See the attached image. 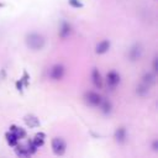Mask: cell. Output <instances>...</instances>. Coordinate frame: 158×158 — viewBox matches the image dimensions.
Returning <instances> with one entry per match:
<instances>
[{
    "label": "cell",
    "instance_id": "22",
    "mask_svg": "<svg viewBox=\"0 0 158 158\" xmlns=\"http://www.w3.org/2000/svg\"><path fill=\"white\" fill-rule=\"evenodd\" d=\"M22 88H23V84H22V81H21V79H20V80L16 81V89H17L20 93H22Z\"/></svg>",
    "mask_w": 158,
    "mask_h": 158
},
{
    "label": "cell",
    "instance_id": "8",
    "mask_svg": "<svg viewBox=\"0 0 158 158\" xmlns=\"http://www.w3.org/2000/svg\"><path fill=\"white\" fill-rule=\"evenodd\" d=\"M114 138H115V142L118 143V144H123L126 141H127V130L123 127V126H120L115 130L114 132Z\"/></svg>",
    "mask_w": 158,
    "mask_h": 158
},
{
    "label": "cell",
    "instance_id": "1",
    "mask_svg": "<svg viewBox=\"0 0 158 158\" xmlns=\"http://www.w3.org/2000/svg\"><path fill=\"white\" fill-rule=\"evenodd\" d=\"M25 43L27 46V48L32 52H37L43 49L44 44H46V38L42 33L40 32H28L25 37Z\"/></svg>",
    "mask_w": 158,
    "mask_h": 158
},
{
    "label": "cell",
    "instance_id": "24",
    "mask_svg": "<svg viewBox=\"0 0 158 158\" xmlns=\"http://www.w3.org/2000/svg\"><path fill=\"white\" fill-rule=\"evenodd\" d=\"M152 149H153L154 152L158 151V139H154V141H153V143H152Z\"/></svg>",
    "mask_w": 158,
    "mask_h": 158
},
{
    "label": "cell",
    "instance_id": "17",
    "mask_svg": "<svg viewBox=\"0 0 158 158\" xmlns=\"http://www.w3.org/2000/svg\"><path fill=\"white\" fill-rule=\"evenodd\" d=\"M5 139H6V142H7V144L9 146H11V147H15L17 143H19V139H17V137L12 133V132H6L5 133Z\"/></svg>",
    "mask_w": 158,
    "mask_h": 158
},
{
    "label": "cell",
    "instance_id": "5",
    "mask_svg": "<svg viewBox=\"0 0 158 158\" xmlns=\"http://www.w3.org/2000/svg\"><path fill=\"white\" fill-rule=\"evenodd\" d=\"M51 146H52V151H53V153H54L56 156H63V154L65 153L67 144H65V142H64L63 138H60V137H54V138L52 139Z\"/></svg>",
    "mask_w": 158,
    "mask_h": 158
},
{
    "label": "cell",
    "instance_id": "12",
    "mask_svg": "<svg viewBox=\"0 0 158 158\" xmlns=\"http://www.w3.org/2000/svg\"><path fill=\"white\" fill-rule=\"evenodd\" d=\"M9 131H10V132H12V133L17 137V139H19V141L26 137V131H25V128L19 127V126H16V125H11Z\"/></svg>",
    "mask_w": 158,
    "mask_h": 158
},
{
    "label": "cell",
    "instance_id": "15",
    "mask_svg": "<svg viewBox=\"0 0 158 158\" xmlns=\"http://www.w3.org/2000/svg\"><path fill=\"white\" fill-rule=\"evenodd\" d=\"M15 153H16V156H19V157H22V158H26V157H30V153H28V151H27V148H26V144H16L15 146Z\"/></svg>",
    "mask_w": 158,
    "mask_h": 158
},
{
    "label": "cell",
    "instance_id": "3",
    "mask_svg": "<svg viewBox=\"0 0 158 158\" xmlns=\"http://www.w3.org/2000/svg\"><path fill=\"white\" fill-rule=\"evenodd\" d=\"M142 54H143L142 44L141 43H133L130 47L128 52H127V58H128L130 62H137V60L141 59Z\"/></svg>",
    "mask_w": 158,
    "mask_h": 158
},
{
    "label": "cell",
    "instance_id": "14",
    "mask_svg": "<svg viewBox=\"0 0 158 158\" xmlns=\"http://www.w3.org/2000/svg\"><path fill=\"white\" fill-rule=\"evenodd\" d=\"M99 107H100L101 112L105 114V115H109L112 111V104H111V101L109 99H102L100 105H99Z\"/></svg>",
    "mask_w": 158,
    "mask_h": 158
},
{
    "label": "cell",
    "instance_id": "19",
    "mask_svg": "<svg viewBox=\"0 0 158 158\" xmlns=\"http://www.w3.org/2000/svg\"><path fill=\"white\" fill-rule=\"evenodd\" d=\"M26 148H27V151H28V153H30V156H32V154H35L36 152H37V149H38V147L33 143V141L32 139H30V141H27V143H26Z\"/></svg>",
    "mask_w": 158,
    "mask_h": 158
},
{
    "label": "cell",
    "instance_id": "21",
    "mask_svg": "<svg viewBox=\"0 0 158 158\" xmlns=\"http://www.w3.org/2000/svg\"><path fill=\"white\" fill-rule=\"evenodd\" d=\"M28 79H30V77H28L27 72L23 70V74H22V78H21V81H22L23 86H27V85H28Z\"/></svg>",
    "mask_w": 158,
    "mask_h": 158
},
{
    "label": "cell",
    "instance_id": "9",
    "mask_svg": "<svg viewBox=\"0 0 158 158\" xmlns=\"http://www.w3.org/2000/svg\"><path fill=\"white\" fill-rule=\"evenodd\" d=\"M111 47V42L109 40H102L95 46V53L96 54H104L106 53Z\"/></svg>",
    "mask_w": 158,
    "mask_h": 158
},
{
    "label": "cell",
    "instance_id": "18",
    "mask_svg": "<svg viewBox=\"0 0 158 158\" xmlns=\"http://www.w3.org/2000/svg\"><path fill=\"white\" fill-rule=\"evenodd\" d=\"M44 137H46V135L43 133V132H38L35 137H33V143L40 148V147H42L43 146V143H44Z\"/></svg>",
    "mask_w": 158,
    "mask_h": 158
},
{
    "label": "cell",
    "instance_id": "23",
    "mask_svg": "<svg viewBox=\"0 0 158 158\" xmlns=\"http://www.w3.org/2000/svg\"><path fill=\"white\" fill-rule=\"evenodd\" d=\"M157 63H158V58L154 57V59H153V72H154V73L158 72V65H157Z\"/></svg>",
    "mask_w": 158,
    "mask_h": 158
},
{
    "label": "cell",
    "instance_id": "13",
    "mask_svg": "<svg viewBox=\"0 0 158 158\" xmlns=\"http://www.w3.org/2000/svg\"><path fill=\"white\" fill-rule=\"evenodd\" d=\"M142 83L147 84L148 86H153L156 84V73L154 72H148L142 77Z\"/></svg>",
    "mask_w": 158,
    "mask_h": 158
},
{
    "label": "cell",
    "instance_id": "2",
    "mask_svg": "<svg viewBox=\"0 0 158 158\" xmlns=\"http://www.w3.org/2000/svg\"><path fill=\"white\" fill-rule=\"evenodd\" d=\"M64 74H65V68L63 64H54L51 67V69L48 70V77L51 80L53 81H59L64 78Z\"/></svg>",
    "mask_w": 158,
    "mask_h": 158
},
{
    "label": "cell",
    "instance_id": "7",
    "mask_svg": "<svg viewBox=\"0 0 158 158\" xmlns=\"http://www.w3.org/2000/svg\"><path fill=\"white\" fill-rule=\"evenodd\" d=\"M120 81H121V77L116 70H110L106 74V83L110 89H115L120 84Z\"/></svg>",
    "mask_w": 158,
    "mask_h": 158
},
{
    "label": "cell",
    "instance_id": "4",
    "mask_svg": "<svg viewBox=\"0 0 158 158\" xmlns=\"http://www.w3.org/2000/svg\"><path fill=\"white\" fill-rule=\"evenodd\" d=\"M84 99H85V102L89 106H93V107H99V105H100V102L102 100L101 95L99 93H96V91H93V90L86 91L85 95H84Z\"/></svg>",
    "mask_w": 158,
    "mask_h": 158
},
{
    "label": "cell",
    "instance_id": "11",
    "mask_svg": "<svg viewBox=\"0 0 158 158\" xmlns=\"http://www.w3.org/2000/svg\"><path fill=\"white\" fill-rule=\"evenodd\" d=\"M23 121H25V123L27 125V127H30V128L40 127V120H38L36 116H33V115H26V116L23 117Z\"/></svg>",
    "mask_w": 158,
    "mask_h": 158
},
{
    "label": "cell",
    "instance_id": "6",
    "mask_svg": "<svg viewBox=\"0 0 158 158\" xmlns=\"http://www.w3.org/2000/svg\"><path fill=\"white\" fill-rule=\"evenodd\" d=\"M72 32H73V27H72V25H70L69 22H67V21H62V22L59 23L58 37H59L60 40H67L68 37H70Z\"/></svg>",
    "mask_w": 158,
    "mask_h": 158
},
{
    "label": "cell",
    "instance_id": "16",
    "mask_svg": "<svg viewBox=\"0 0 158 158\" xmlns=\"http://www.w3.org/2000/svg\"><path fill=\"white\" fill-rule=\"evenodd\" d=\"M149 90H151V86H148V85L144 84V83L138 84L137 88H136V93H137L138 96H146V95L149 93Z\"/></svg>",
    "mask_w": 158,
    "mask_h": 158
},
{
    "label": "cell",
    "instance_id": "25",
    "mask_svg": "<svg viewBox=\"0 0 158 158\" xmlns=\"http://www.w3.org/2000/svg\"><path fill=\"white\" fill-rule=\"evenodd\" d=\"M4 6V4H0V7H2Z\"/></svg>",
    "mask_w": 158,
    "mask_h": 158
},
{
    "label": "cell",
    "instance_id": "10",
    "mask_svg": "<svg viewBox=\"0 0 158 158\" xmlns=\"http://www.w3.org/2000/svg\"><path fill=\"white\" fill-rule=\"evenodd\" d=\"M90 77H91V81H93L94 86L98 88V89H101V88H102V79H101V75H100L99 69L93 68Z\"/></svg>",
    "mask_w": 158,
    "mask_h": 158
},
{
    "label": "cell",
    "instance_id": "20",
    "mask_svg": "<svg viewBox=\"0 0 158 158\" xmlns=\"http://www.w3.org/2000/svg\"><path fill=\"white\" fill-rule=\"evenodd\" d=\"M68 4L73 9H81L83 7V2L80 0H68Z\"/></svg>",
    "mask_w": 158,
    "mask_h": 158
}]
</instances>
